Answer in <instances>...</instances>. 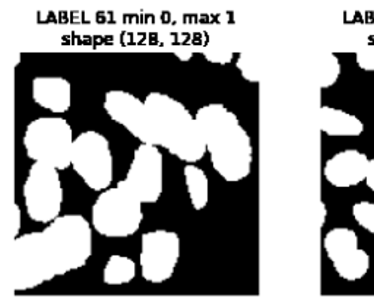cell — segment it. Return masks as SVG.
<instances>
[{
	"mask_svg": "<svg viewBox=\"0 0 374 305\" xmlns=\"http://www.w3.org/2000/svg\"><path fill=\"white\" fill-rule=\"evenodd\" d=\"M104 110L113 121L123 126L140 144L157 145L145 101L127 91H109L104 98Z\"/></svg>",
	"mask_w": 374,
	"mask_h": 305,
	"instance_id": "obj_11",
	"label": "cell"
},
{
	"mask_svg": "<svg viewBox=\"0 0 374 305\" xmlns=\"http://www.w3.org/2000/svg\"><path fill=\"white\" fill-rule=\"evenodd\" d=\"M353 216L355 222L374 235V203L371 201H358L353 206Z\"/></svg>",
	"mask_w": 374,
	"mask_h": 305,
	"instance_id": "obj_20",
	"label": "cell"
},
{
	"mask_svg": "<svg viewBox=\"0 0 374 305\" xmlns=\"http://www.w3.org/2000/svg\"><path fill=\"white\" fill-rule=\"evenodd\" d=\"M196 120L214 170L228 183H239L249 177L253 146L236 114L223 104L211 103L198 110Z\"/></svg>",
	"mask_w": 374,
	"mask_h": 305,
	"instance_id": "obj_1",
	"label": "cell"
},
{
	"mask_svg": "<svg viewBox=\"0 0 374 305\" xmlns=\"http://www.w3.org/2000/svg\"><path fill=\"white\" fill-rule=\"evenodd\" d=\"M71 167L94 192L110 188L113 183V154L109 139L95 130H86L76 136Z\"/></svg>",
	"mask_w": 374,
	"mask_h": 305,
	"instance_id": "obj_7",
	"label": "cell"
},
{
	"mask_svg": "<svg viewBox=\"0 0 374 305\" xmlns=\"http://www.w3.org/2000/svg\"><path fill=\"white\" fill-rule=\"evenodd\" d=\"M41 234L46 259L55 276L78 270L93 254V225L82 215H60Z\"/></svg>",
	"mask_w": 374,
	"mask_h": 305,
	"instance_id": "obj_3",
	"label": "cell"
},
{
	"mask_svg": "<svg viewBox=\"0 0 374 305\" xmlns=\"http://www.w3.org/2000/svg\"><path fill=\"white\" fill-rule=\"evenodd\" d=\"M142 203L122 181L101 192L91 209V225L106 238L136 234L144 221Z\"/></svg>",
	"mask_w": 374,
	"mask_h": 305,
	"instance_id": "obj_4",
	"label": "cell"
},
{
	"mask_svg": "<svg viewBox=\"0 0 374 305\" xmlns=\"http://www.w3.org/2000/svg\"><path fill=\"white\" fill-rule=\"evenodd\" d=\"M183 175L193 209H205L209 201L208 175L196 164H186V167L183 168Z\"/></svg>",
	"mask_w": 374,
	"mask_h": 305,
	"instance_id": "obj_16",
	"label": "cell"
},
{
	"mask_svg": "<svg viewBox=\"0 0 374 305\" xmlns=\"http://www.w3.org/2000/svg\"><path fill=\"white\" fill-rule=\"evenodd\" d=\"M320 228H324L326 224V218H328V208L324 201H320Z\"/></svg>",
	"mask_w": 374,
	"mask_h": 305,
	"instance_id": "obj_25",
	"label": "cell"
},
{
	"mask_svg": "<svg viewBox=\"0 0 374 305\" xmlns=\"http://www.w3.org/2000/svg\"><path fill=\"white\" fill-rule=\"evenodd\" d=\"M145 106L158 146L186 164H196L205 157L206 145L196 116L180 101L162 92H151Z\"/></svg>",
	"mask_w": 374,
	"mask_h": 305,
	"instance_id": "obj_2",
	"label": "cell"
},
{
	"mask_svg": "<svg viewBox=\"0 0 374 305\" xmlns=\"http://www.w3.org/2000/svg\"><path fill=\"white\" fill-rule=\"evenodd\" d=\"M14 208H15V213H14L15 215V238H17L21 230V209L18 205H14Z\"/></svg>",
	"mask_w": 374,
	"mask_h": 305,
	"instance_id": "obj_24",
	"label": "cell"
},
{
	"mask_svg": "<svg viewBox=\"0 0 374 305\" xmlns=\"http://www.w3.org/2000/svg\"><path fill=\"white\" fill-rule=\"evenodd\" d=\"M24 148L30 159L43 162L63 171L72 165L73 130L62 117H40L25 129Z\"/></svg>",
	"mask_w": 374,
	"mask_h": 305,
	"instance_id": "obj_5",
	"label": "cell"
},
{
	"mask_svg": "<svg viewBox=\"0 0 374 305\" xmlns=\"http://www.w3.org/2000/svg\"><path fill=\"white\" fill-rule=\"evenodd\" d=\"M320 130L332 137H355L364 132V124L354 114L324 106L320 108Z\"/></svg>",
	"mask_w": 374,
	"mask_h": 305,
	"instance_id": "obj_14",
	"label": "cell"
},
{
	"mask_svg": "<svg viewBox=\"0 0 374 305\" xmlns=\"http://www.w3.org/2000/svg\"><path fill=\"white\" fill-rule=\"evenodd\" d=\"M357 248H359L358 235L351 228H332L324 238V250L332 263L346 256V254L353 253Z\"/></svg>",
	"mask_w": 374,
	"mask_h": 305,
	"instance_id": "obj_15",
	"label": "cell"
},
{
	"mask_svg": "<svg viewBox=\"0 0 374 305\" xmlns=\"http://www.w3.org/2000/svg\"><path fill=\"white\" fill-rule=\"evenodd\" d=\"M341 75V63L339 59L329 53L325 56L324 61H321V69H320V88L321 90H326L335 85L339 79Z\"/></svg>",
	"mask_w": 374,
	"mask_h": 305,
	"instance_id": "obj_19",
	"label": "cell"
},
{
	"mask_svg": "<svg viewBox=\"0 0 374 305\" xmlns=\"http://www.w3.org/2000/svg\"><path fill=\"white\" fill-rule=\"evenodd\" d=\"M366 184L371 190V192H374V158L370 159V164H368V170H367V175H366Z\"/></svg>",
	"mask_w": 374,
	"mask_h": 305,
	"instance_id": "obj_23",
	"label": "cell"
},
{
	"mask_svg": "<svg viewBox=\"0 0 374 305\" xmlns=\"http://www.w3.org/2000/svg\"><path fill=\"white\" fill-rule=\"evenodd\" d=\"M136 276V263L127 256L113 254L109 257L104 270H102V282L110 286H120L131 284Z\"/></svg>",
	"mask_w": 374,
	"mask_h": 305,
	"instance_id": "obj_18",
	"label": "cell"
},
{
	"mask_svg": "<svg viewBox=\"0 0 374 305\" xmlns=\"http://www.w3.org/2000/svg\"><path fill=\"white\" fill-rule=\"evenodd\" d=\"M22 193L25 210L34 222L48 225L60 216L63 186L57 168L34 162L25 179Z\"/></svg>",
	"mask_w": 374,
	"mask_h": 305,
	"instance_id": "obj_6",
	"label": "cell"
},
{
	"mask_svg": "<svg viewBox=\"0 0 374 305\" xmlns=\"http://www.w3.org/2000/svg\"><path fill=\"white\" fill-rule=\"evenodd\" d=\"M237 66L244 79H247L249 82H259V68H257L254 60L241 55L237 61Z\"/></svg>",
	"mask_w": 374,
	"mask_h": 305,
	"instance_id": "obj_21",
	"label": "cell"
},
{
	"mask_svg": "<svg viewBox=\"0 0 374 305\" xmlns=\"http://www.w3.org/2000/svg\"><path fill=\"white\" fill-rule=\"evenodd\" d=\"M332 264L335 272H337L338 276L344 279V281L357 282L368 273L371 259L367 251L357 248L353 253L338 259L337 262H333Z\"/></svg>",
	"mask_w": 374,
	"mask_h": 305,
	"instance_id": "obj_17",
	"label": "cell"
},
{
	"mask_svg": "<svg viewBox=\"0 0 374 305\" xmlns=\"http://www.w3.org/2000/svg\"><path fill=\"white\" fill-rule=\"evenodd\" d=\"M357 65L366 72H374V47H366L358 50Z\"/></svg>",
	"mask_w": 374,
	"mask_h": 305,
	"instance_id": "obj_22",
	"label": "cell"
},
{
	"mask_svg": "<svg viewBox=\"0 0 374 305\" xmlns=\"http://www.w3.org/2000/svg\"><path fill=\"white\" fill-rule=\"evenodd\" d=\"M32 99L37 106L53 114H64L72 104L71 83L60 76H38L31 83Z\"/></svg>",
	"mask_w": 374,
	"mask_h": 305,
	"instance_id": "obj_13",
	"label": "cell"
},
{
	"mask_svg": "<svg viewBox=\"0 0 374 305\" xmlns=\"http://www.w3.org/2000/svg\"><path fill=\"white\" fill-rule=\"evenodd\" d=\"M182 253V241L174 231L153 230L140 238V275L147 282L160 285L171 279Z\"/></svg>",
	"mask_w": 374,
	"mask_h": 305,
	"instance_id": "obj_8",
	"label": "cell"
},
{
	"mask_svg": "<svg viewBox=\"0 0 374 305\" xmlns=\"http://www.w3.org/2000/svg\"><path fill=\"white\" fill-rule=\"evenodd\" d=\"M12 263H14V284L17 291L32 289L56 277L46 259L40 231L14 238Z\"/></svg>",
	"mask_w": 374,
	"mask_h": 305,
	"instance_id": "obj_10",
	"label": "cell"
},
{
	"mask_svg": "<svg viewBox=\"0 0 374 305\" xmlns=\"http://www.w3.org/2000/svg\"><path fill=\"white\" fill-rule=\"evenodd\" d=\"M370 159L357 149H345L329 158L324 167V175L329 184L348 188L366 181Z\"/></svg>",
	"mask_w": 374,
	"mask_h": 305,
	"instance_id": "obj_12",
	"label": "cell"
},
{
	"mask_svg": "<svg viewBox=\"0 0 374 305\" xmlns=\"http://www.w3.org/2000/svg\"><path fill=\"white\" fill-rule=\"evenodd\" d=\"M142 203H157L164 187V158L157 145L140 144L120 180Z\"/></svg>",
	"mask_w": 374,
	"mask_h": 305,
	"instance_id": "obj_9",
	"label": "cell"
}]
</instances>
